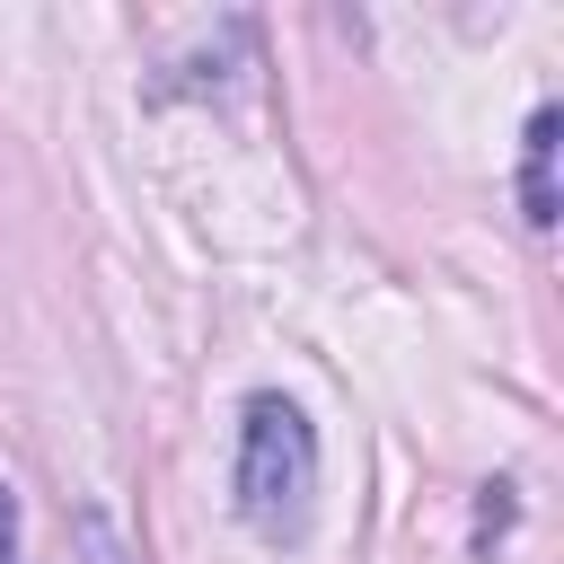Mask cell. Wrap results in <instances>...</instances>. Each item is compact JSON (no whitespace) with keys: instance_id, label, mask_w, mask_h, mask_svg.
Here are the masks:
<instances>
[{"instance_id":"7a4b0ae2","label":"cell","mask_w":564,"mask_h":564,"mask_svg":"<svg viewBox=\"0 0 564 564\" xmlns=\"http://www.w3.org/2000/svg\"><path fill=\"white\" fill-rule=\"evenodd\" d=\"M520 212L529 229H555V106L529 115V150H520Z\"/></svg>"},{"instance_id":"3957f363","label":"cell","mask_w":564,"mask_h":564,"mask_svg":"<svg viewBox=\"0 0 564 564\" xmlns=\"http://www.w3.org/2000/svg\"><path fill=\"white\" fill-rule=\"evenodd\" d=\"M79 546H88V564H132V555H123V538H115V520H106V511H79Z\"/></svg>"},{"instance_id":"6da1fadb","label":"cell","mask_w":564,"mask_h":564,"mask_svg":"<svg viewBox=\"0 0 564 564\" xmlns=\"http://www.w3.org/2000/svg\"><path fill=\"white\" fill-rule=\"evenodd\" d=\"M238 520L273 546H300L308 538V511H317V432L291 397H247L238 414Z\"/></svg>"},{"instance_id":"277c9868","label":"cell","mask_w":564,"mask_h":564,"mask_svg":"<svg viewBox=\"0 0 564 564\" xmlns=\"http://www.w3.org/2000/svg\"><path fill=\"white\" fill-rule=\"evenodd\" d=\"M0 564H18V494L0 485Z\"/></svg>"}]
</instances>
